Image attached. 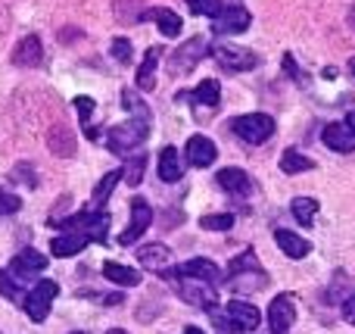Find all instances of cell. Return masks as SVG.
<instances>
[{
	"mask_svg": "<svg viewBox=\"0 0 355 334\" xmlns=\"http://www.w3.org/2000/svg\"><path fill=\"white\" fill-rule=\"evenodd\" d=\"M159 178L168 181V185L181 178V156H178V150L172 144L159 150Z\"/></svg>",
	"mask_w": 355,
	"mask_h": 334,
	"instance_id": "d4e9b609",
	"label": "cell"
},
{
	"mask_svg": "<svg viewBox=\"0 0 355 334\" xmlns=\"http://www.w3.org/2000/svg\"><path fill=\"white\" fill-rule=\"evenodd\" d=\"M137 260H141L144 269L162 272V269H168V262H172V250H168L166 244H144V247L137 250Z\"/></svg>",
	"mask_w": 355,
	"mask_h": 334,
	"instance_id": "ffe728a7",
	"label": "cell"
},
{
	"mask_svg": "<svg viewBox=\"0 0 355 334\" xmlns=\"http://www.w3.org/2000/svg\"><path fill=\"white\" fill-rule=\"evenodd\" d=\"M50 150H53L56 156H72L75 153V137L66 125H56V128L50 131Z\"/></svg>",
	"mask_w": 355,
	"mask_h": 334,
	"instance_id": "83f0119b",
	"label": "cell"
},
{
	"mask_svg": "<svg viewBox=\"0 0 355 334\" xmlns=\"http://www.w3.org/2000/svg\"><path fill=\"white\" fill-rule=\"evenodd\" d=\"M16 181H22V185H28V187H37V178H31V166H28V162H19V166H16Z\"/></svg>",
	"mask_w": 355,
	"mask_h": 334,
	"instance_id": "ab89813d",
	"label": "cell"
},
{
	"mask_svg": "<svg viewBox=\"0 0 355 334\" xmlns=\"http://www.w3.org/2000/svg\"><path fill=\"white\" fill-rule=\"evenodd\" d=\"M56 228L62 231V235H72L78 237L81 244H106V237H110V212L106 210H81L75 212V216L62 219Z\"/></svg>",
	"mask_w": 355,
	"mask_h": 334,
	"instance_id": "6da1fadb",
	"label": "cell"
},
{
	"mask_svg": "<svg viewBox=\"0 0 355 334\" xmlns=\"http://www.w3.org/2000/svg\"><path fill=\"white\" fill-rule=\"evenodd\" d=\"M206 56V37H190L184 47H178L175 53H172V60H168V69H172L175 75H181V72H190V69L196 66V62Z\"/></svg>",
	"mask_w": 355,
	"mask_h": 334,
	"instance_id": "8fae6325",
	"label": "cell"
},
{
	"mask_svg": "<svg viewBox=\"0 0 355 334\" xmlns=\"http://www.w3.org/2000/svg\"><path fill=\"white\" fill-rule=\"evenodd\" d=\"M103 275L106 281H112V285H122V287H137L141 285V272H135V269L122 266V262H103Z\"/></svg>",
	"mask_w": 355,
	"mask_h": 334,
	"instance_id": "cb8c5ba5",
	"label": "cell"
},
{
	"mask_svg": "<svg viewBox=\"0 0 355 334\" xmlns=\"http://www.w3.org/2000/svg\"><path fill=\"white\" fill-rule=\"evenodd\" d=\"M56 297H60V285H56V281H50V278L37 281L22 300L25 316H28L31 322H44V319L50 316V306H53Z\"/></svg>",
	"mask_w": 355,
	"mask_h": 334,
	"instance_id": "8992f818",
	"label": "cell"
},
{
	"mask_svg": "<svg viewBox=\"0 0 355 334\" xmlns=\"http://www.w3.org/2000/svg\"><path fill=\"white\" fill-rule=\"evenodd\" d=\"M141 0H116L119 22H141Z\"/></svg>",
	"mask_w": 355,
	"mask_h": 334,
	"instance_id": "1f68e13d",
	"label": "cell"
},
{
	"mask_svg": "<svg viewBox=\"0 0 355 334\" xmlns=\"http://www.w3.org/2000/svg\"><path fill=\"white\" fill-rule=\"evenodd\" d=\"M175 272H178V275H184V278H193V281H202V285H212V287H218V285H221V269L215 266L212 260H202V256L181 262V266H178Z\"/></svg>",
	"mask_w": 355,
	"mask_h": 334,
	"instance_id": "7c38bea8",
	"label": "cell"
},
{
	"mask_svg": "<svg viewBox=\"0 0 355 334\" xmlns=\"http://www.w3.org/2000/svg\"><path fill=\"white\" fill-rule=\"evenodd\" d=\"M144 169H147V153L131 156L128 166L122 169V172H125V181H128L131 187H137V185H141V178H144Z\"/></svg>",
	"mask_w": 355,
	"mask_h": 334,
	"instance_id": "4dcf8cb0",
	"label": "cell"
},
{
	"mask_svg": "<svg viewBox=\"0 0 355 334\" xmlns=\"http://www.w3.org/2000/svg\"><path fill=\"white\" fill-rule=\"evenodd\" d=\"M41 60H44V47H41V37L37 35H25L22 41L16 44V50H12V62L22 69H35Z\"/></svg>",
	"mask_w": 355,
	"mask_h": 334,
	"instance_id": "2e32d148",
	"label": "cell"
},
{
	"mask_svg": "<svg viewBox=\"0 0 355 334\" xmlns=\"http://www.w3.org/2000/svg\"><path fill=\"white\" fill-rule=\"evenodd\" d=\"M290 210H293L296 222L306 225V228H309V225L315 222V212H318V200H315V197H293Z\"/></svg>",
	"mask_w": 355,
	"mask_h": 334,
	"instance_id": "f1b7e54d",
	"label": "cell"
},
{
	"mask_svg": "<svg viewBox=\"0 0 355 334\" xmlns=\"http://www.w3.org/2000/svg\"><path fill=\"white\" fill-rule=\"evenodd\" d=\"M346 125H349V128H352V135H355V110L349 112V119H346Z\"/></svg>",
	"mask_w": 355,
	"mask_h": 334,
	"instance_id": "b9f144b4",
	"label": "cell"
},
{
	"mask_svg": "<svg viewBox=\"0 0 355 334\" xmlns=\"http://www.w3.org/2000/svg\"><path fill=\"white\" fill-rule=\"evenodd\" d=\"M349 72L355 75V56H352V60H349Z\"/></svg>",
	"mask_w": 355,
	"mask_h": 334,
	"instance_id": "f6af8a7d",
	"label": "cell"
},
{
	"mask_svg": "<svg viewBox=\"0 0 355 334\" xmlns=\"http://www.w3.org/2000/svg\"><path fill=\"white\" fill-rule=\"evenodd\" d=\"M215 156H218V150H215V144L209 141L206 135H190L187 147H184V160L190 162L193 169H206L215 162Z\"/></svg>",
	"mask_w": 355,
	"mask_h": 334,
	"instance_id": "4fadbf2b",
	"label": "cell"
},
{
	"mask_svg": "<svg viewBox=\"0 0 355 334\" xmlns=\"http://www.w3.org/2000/svg\"><path fill=\"white\" fill-rule=\"evenodd\" d=\"M50 250H53V256H75L78 250H85V244L78 241V237H72V235H62L60 231V237H53V244H50Z\"/></svg>",
	"mask_w": 355,
	"mask_h": 334,
	"instance_id": "f546056e",
	"label": "cell"
},
{
	"mask_svg": "<svg viewBox=\"0 0 355 334\" xmlns=\"http://www.w3.org/2000/svg\"><path fill=\"white\" fill-rule=\"evenodd\" d=\"M150 225H153V206H150L144 197H135L131 200V225L119 235V244H122V247H131L135 241H141L144 231H147Z\"/></svg>",
	"mask_w": 355,
	"mask_h": 334,
	"instance_id": "9c48e42d",
	"label": "cell"
},
{
	"mask_svg": "<svg viewBox=\"0 0 355 334\" xmlns=\"http://www.w3.org/2000/svg\"><path fill=\"white\" fill-rule=\"evenodd\" d=\"M141 22H156L159 31L166 37H178L181 35V16L175 10H166V6H153V10H144L141 12Z\"/></svg>",
	"mask_w": 355,
	"mask_h": 334,
	"instance_id": "e0dca14e",
	"label": "cell"
},
{
	"mask_svg": "<svg viewBox=\"0 0 355 334\" xmlns=\"http://www.w3.org/2000/svg\"><path fill=\"white\" fill-rule=\"evenodd\" d=\"M190 97H193V103H200V106H218L221 87H218V81H215V78H202Z\"/></svg>",
	"mask_w": 355,
	"mask_h": 334,
	"instance_id": "4316f807",
	"label": "cell"
},
{
	"mask_svg": "<svg viewBox=\"0 0 355 334\" xmlns=\"http://www.w3.org/2000/svg\"><path fill=\"white\" fill-rule=\"evenodd\" d=\"M296 322V297L293 294H277L268 306V328L271 334H290Z\"/></svg>",
	"mask_w": 355,
	"mask_h": 334,
	"instance_id": "52a82bcc",
	"label": "cell"
},
{
	"mask_svg": "<svg viewBox=\"0 0 355 334\" xmlns=\"http://www.w3.org/2000/svg\"><path fill=\"white\" fill-rule=\"evenodd\" d=\"M110 334H128V331H122V328H112Z\"/></svg>",
	"mask_w": 355,
	"mask_h": 334,
	"instance_id": "bcb514c9",
	"label": "cell"
},
{
	"mask_svg": "<svg viewBox=\"0 0 355 334\" xmlns=\"http://www.w3.org/2000/svg\"><path fill=\"white\" fill-rule=\"evenodd\" d=\"M215 178H218V187H221V191L234 194V197H246V194H252V178H250V172H243V169H237V166L221 169Z\"/></svg>",
	"mask_w": 355,
	"mask_h": 334,
	"instance_id": "9a60e30c",
	"label": "cell"
},
{
	"mask_svg": "<svg viewBox=\"0 0 355 334\" xmlns=\"http://www.w3.org/2000/svg\"><path fill=\"white\" fill-rule=\"evenodd\" d=\"M112 56H116L122 66H128V62H131V44H128V37H116V41H112Z\"/></svg>",
	"mask_w": 355,
	"mask_h": 334,
	"instance_id": "d590c367",
	"label": "cell"
},
{
	"mask_svg": "<svg viewBox=\"0 0 355 334\" xmlns=\"http://www.w3.org/2000/svg\"><path fill=\"white\" fill-rule=\"evenodd\" d=\"M275 241H277V247L284 250V256H290V260H306L309 250H312V244H309L306 237L293 235V231H287V228H277Z\"/></svg>",
	"mask_w": 355,
	"mask_h": 334,
	"instance_id": "d6986e66",
	"label": "cell"
},
{
	"mask_svg": "<svg viewBox=\"0 0 355 334\" xmlns=\"http://www.w3.org/2000/svg\"><path fill=\"white\" fill-rule=\"evenodd\" d=\"M75 110H78L81 122L87 125V119H91V112H94V100L91 97H75Z\"/></svg>",
	"mask_w": 355,
	"mask_h": 334,
	"instance_id": "f35d334b",
	"label": "cell"
},
{
	"mask_svg": "<svg viewBox=\"0 0 355 334\" xmlns=\"http://www.w3.org/2000/svg\"><path fill=\"white\" fill-rule=\"evenodd\" d=\"M321 141H324V147H331L334 153H352V150H355V135H352V128L346 122L324 125Z\"/></svg>",
	"mask_w": 355,
	"mask_h": 334,
	"instance_id": "5bb4252c",
	"label": "cell"
},
{
	"mask_svg": "<svg viewBox=\"0 0 355 334\" xmlns=\"http://www.w3.org/2000/svg\"><path fill=\"white\" fill-rule=\"evenodd\" d=\"M19 206H22V200H19L16 194L0 191V216H10V212H19Z\"/></svg>",
	"mask_w": 355,
	"mask_h": 334,
	"instance_id": "8d00e7d4",
	"label": "cell"
},
{
	"mask_svg": "<svg viewBox=\"0 0 355 334\" xmlns=\"http://www.w3.org/2000/svg\"><path fill=\"white\" fill-rule=\"evenodd\" d=\"M162 278L172 281L175 291L181 294L184 300H187L190 306H200V310H215V300H218V294H215L212 285H202V281H193V278H184V275H178L175 269H162Z\"/></svg>",
	"mask_w": 355,
	"mask_h": 334,
	"instance_id": "277c9868",
	"label": "cell"
},
{
	"mask_svg": "<svg viewBox=\"0 0 355 334\" xmlns=\"http://www.w3.org/2000/svg\"><path fill=\"white\" fill-rule=\"evenodd\" d=\"M227 285H231V291H237V294L262 291V287L268 285V275H265V269L259 266L252 250H243L240 256L231 260V266H227Z\"/></svg>",
	"mask_w": 355,
	"mask_h": 334,
	"instance_id": "7a4b0ae2",
	"label": "cell"
},
{
	"mask_svg": "<svg viewBox=\"0 0 355 334\" xmlns=\"http://www.w3.org/2000/svg\"><path fill=\"white\" fill-rule=\"evenodd\" d=\"M200 225L206 231H231L234 228V216L231 212H218V216H202Z\"/></svg>",
	"mask_w": 355,
	"mask_h": 334,
	"instance_id": "836d02e7",
	"label": "cell"
},
{
	"mask_svg": "<svg viewBox=\"0 0 355 334\" xmlns=\"http://www.w3.org/2000/svg\"><path fill=\"white\" fill-rule=\"evenodd\" d=\"M209 316H212V322H215V331L218 334H243V328H240L237 322H234L227 312H218V310H209Z\"/></svg>",
	"mask_w": 355,
	"mask_h": 334,
	"instance_id": "e575fe53",
	"label": "cell"
},
{
	"mask_svg": "<svg viewBox=\"0 0 355 334\" xmlns=\"http://www.w3.org/2000/svg\"><path fill=\"white\" fill-rule=\"evenodd\" d=\"M122 175H125L122 169H112V172H106L103 178H100V185L94 187V194H91V210H106V200H110V194L116 191Z\"/></svg>",
	"mask_w": 355,
	"mask_h": 334,
	"instance_id": "603a6c76",
	"label": "cell"
},
{
	"mask_svg": "<svg viewBox=\"0 0 355 334\" xmlns=\"http://www.w3.org/2000/svg\"><path fill=\"white\" fill-rule=\"evenodd\" d=\"M47 269V256L37 253V250H19L16 256L10 260V272L25 278V275H35V272H44Z\"/></svg>",
	"mask_w": 355,
	"mask_h": 334,
	"instance_id": "ac0fdd59",
	"label": "cell"
},
{
	"mask_svg": "<svg viewBox=\"0 0 355 334\" xmlns=\"http://www.w3.org/2000/svg\"><path fill=\"white\" fill-rule=\"evenodd\" d=\"M349 25H352V31H355V3H352V10H349Z\"/></svg>",
	"mask_w": 355,
	"mask_h": 334,
	"instance_id": "7bdbcfd3",
	"label": "cell"
},
{
	"mask_svg": "<svg viewBox=\"0 0 355 334\" xmlns=\"http://www.w3.org/2000/svg\"><path fill=\"white\" fill-rule=\"evenodd\" d=\"M343 319L349 325H355V294H352L349 300H343Z\"/></svg>",
	"mask_w": 355,
	"mask_h": 334,
	"instance_id": "60d3db41",
	"label": "cell"
},
{
	"mask_svg": "<svg viewBox=\"0 0 355 334\" xmlns=\"http://www.w3.org/2000/svg\"><path fill=\"white\" fill-rule=\"evenodd\" d=\"M75 334H87V331H75Z\"/></svg>",
	"mask_w": 355,
	"mask_h": 334,
	"instance_id": "7dc6e473",
	"label": "cell"
},
{
	"mask_svg": "<svg viewBox=\"0 0 355 334\" xmlns=\"http://www.w3.org/2000/svg\"><path fill=\"white\" fill-rule=\"evenodd\" d=\"M281 169L287 175H300V172H312L315 169V160H309V156H302L300 150H284L281 153Z\"/></svg>",
	"mask_w": 355,
	"mask_h": 334,
	"instance_id": "484cf974",
	"label": "cell"
},
{
	"mask_svg": "<svg viewBox=\"0 0 355 334\" xmlns=\"http://www.w3.org/2000/svg\"><path fill=\"white\" fill-rule=\"evenodd\" d=\"M184 334H202L200 328H187V331H184Z\"/></svg>",
	"mask_w": 355,
	"mask_h": 334,
	"instance_id": "ee69618b",
	"label": "cell"
},
{
	"mask_svg": "<svg viewBox=\"0 0 355 334\" xmlns=\"http://www.w3.org/2000/svg\"><path fill=\"white\" fill-rule=\"evenodd\" d=\"M212 56L221 69L227 72H246V69H256L259 66V56L246 47H234V44H218L212 47Z\"/></svg>",
	"mask_w": 355,
	"mask_h": 334,
	"instance_id": "ba28073f",
	"label": "cell"
},
{
	"mask_svg": "<svg viewBox=\"0 0 355 334\" xmlns=\"http://www.w3.org/2000/svg\"><path fill=\"white\" fill-rule=\"evenodd\" d=\"M252 16L246 6H225L218 16L212 19V31L215 35H243L250 28Z\"/></svg>",
	"mask_w": 355,
	"mask_h": 334,
	"instance_id": "30bf717a",
	"label": "cell"
},
{
	"mask_svg": "<svg viewBox=\"0 0 355 334\" xmlns=\"http://www.w3.org/2000/svg\"><path fill=\"white\" fill-rule=\"evenodd\" d=\"M147 135H150V112H144V116H137V119L112 125V128L106 131V147H110V153L125 156L141 147V144L147 141Z\"/></svg>",
	"mask_w": 355,
	"mask_h": 334,
	"instance_id": "3957f363",
	"label": "cell"
},
{
	"mask_svg": "<svg viewBox=\"0 0 355 334\" xmlns=\"http://www.w3.org/2000/svg\"><path fill=\"white\" fill-rule=\"evenodd\" d=\"M162 56V47H150L147 56H144L141 69H137V87L141 91H153L156 87V62H159Z\"/></svg>",
	"mask_w": 355,
	"mask_h": 334,
	"instance_id": "7402d4cb",
	"label": "cell"
},
{
	"mask_svg": "<svg viewBox=\"0 0 355 334\" xmlns=\"http://www.w3.org/2000/svg\"><path fill=\"white\" fill-rule=\"evenodd\" d=\"M225 312H227V316H231L243 331H256L259 322H262V316H259L256 306H252V303H243V300H231Z\"/></svg>",
	"mask_w": 355,
	"mask_h": 334,
	"instance_id": "44dd1931",
	"label": "cell"
},
{
	"mask_svg": "<svg viewBox=\"0 0 355 334\" xmlns=\"http://www.w3.org/2000/svg\"><path fill=\"white\" fill-rule=\"evenodd\" d=\"M187 6H190V12H193V16H212V19L225 10V3H221V0H187Z\"/></svg>",
	"mask_w": 355,
	"mask_h": 334,
	"instance_id": "d6a6232c",
	"label": "cell"
},
{
	"mask_svg": "<svg viewBox=\"0 0 355 334\" xmlns=\"http://www.w3.org/2000/svg\"><path fill=\"white\" fill-rule=\"evenodd\" d=\"M0 297H6V300H19V287H16V281L10 278V275L0 269Z\"/></svg>",
	"mask_w": 355,
	"mask_h": 334,
	"instance_id": "74e56055",
	"label": "cell"
},
{
	"mask_svg": "<svg viewBox=\"0 0 355 334\" xmlns=\"http://www.w3.org/2000/svg\"><path fill=\"white\" fill-rule=\"evenodd\" d=\"M231 131L246 144H265L275 135V119L265 112H246V116L231 119Z\"/></svg>",
	"mask_w": 355,
	"mask_h": 334,
	"instance_id": "5b68a950",
	"label": "cell"
}]
</instances>
